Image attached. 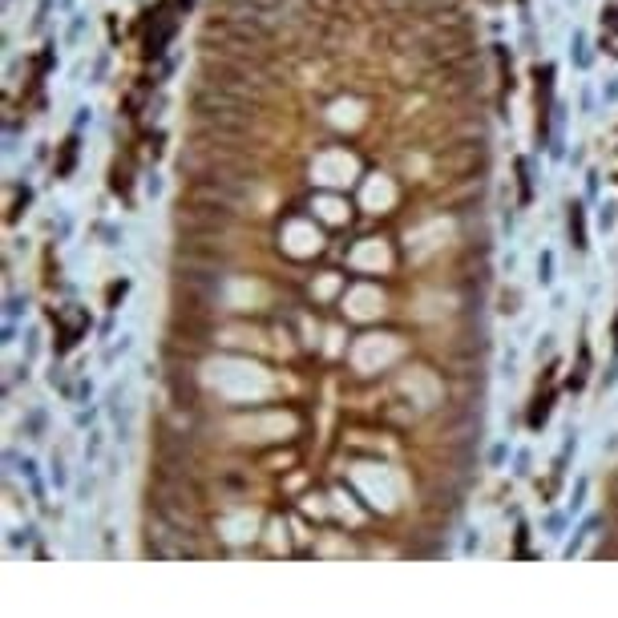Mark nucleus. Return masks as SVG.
Returning <instances> with one entry per match:
<instances>
[{
    "label": "nucleus",
    "instance_id": "3",
    "mask_svg": "<svg viewBox=\"0 0 618 618\" xmlns=\"http://www.w3.org/2000/svg\"><path fill=\"white\" fill-rule=\"evenodd\" d=\"M614 211H618L614 202H606V206H602V214H598V227H602V230H610V227H614V218H618Z\"/></svg>",
    "mask_w": 618,
    "mask_h": 618
},
{
    "label": "nucleus",
    "instance_id": "4",
    "mask_svg": "<svg viewBox=\"0 0 618 618\" xmlns=\"http://www.w3.org/2000/svg\"><path fill=\"white\" fill-rule=\"evenodd\" d=\"M602 98H606V101H618V77H610V85L602 89Z\"/></svg>",
    "mask_w": 618,
    "mask_h": 618
},
{
    "label": "nucleus",
    "instance_id": "1",
    "mask_svg": "<svg viewBox=\"0 0 618 618\" xmlns=\"http://www.w3.org/2000/svg\"><path fill=\"white\" fill-rule=\"evenodd\" d=\"M174 227L190 239H227L235 230V211L230 206H218V202H198L190 198V206H182L174 214Z\"/></svg>",
    "mask_w": 618,
    "mask_h": 618
},
{
    "label": "nucleus",
    "instance_id": "2",
    "mask_svg": "<svg viewBox=\"0 0 618 618\" xmlns=\"http://www.w3.org/2000/svg\"><path fill=\"white\" fill-rule=\"evenodd\" d=\"M485 158V150H465V154H456V158H440V170H469L473 162H481Z\"/></svg>",
    "mask_w": 618,
    "mask_h": 618
}]
</instances>
